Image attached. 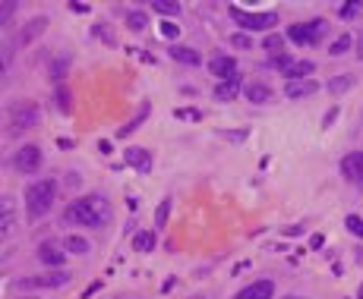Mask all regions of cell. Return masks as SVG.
Masks as SVG:
<instances>
[{"label":"cell","mask_w":363,"mask_h":299,"mask_svg":"<svg viewBox=\"0 0 363 299\" xmlns=\"http://www.w3.org/2000/svg\"><path fill=\"white\" fill-rule=\"evenodd\" d=\"M294 63H297V60H294V57H287V54H281V57H275V66H278V73H285V76H287V73H291V66Z\"/></svg>","instance_id":"obj_29"},{"label":"cell","mask_w":363,"mask_h":299,"mask_svg":"<svg viewBox=\"0 0 363 299\" xmlns=\"http://www.w3.org/2000/svg\"><path fill=\"white\" fill-rule=\"evenodd\" d=\"M285 299H304V296H285Z\"/></svg>","instance_id":"obj_39"},{"label":"cell","mask_w":363,"mask_h":299,"mask_svg":"<svg viewBox=\"0 0 363 299\" xmlns=\"http://www.w3.org/2000/svg\"><path fill=\"white\" fill-rule=\"evenodd\" d=\"M126 25H130L133 32H143L145 29V13H139V10H133L130 16H126Z\"/></svg>","instance_id":"obj_26"},{"label":"cell","mask_w":363,"mask_h":299,"mask_svg":"<svg viewBox=\"0 0 363 299\" xmlns=\"http://www.w3.org/2000/svg\"><path fill=\"white\" fill-rule=\"evenodd\" d=\"M262 47L268 51V57H281V47H285V42H281V35H268Z\"/></svg>","instance_id":"obj_24"},{"label":"cell","mask_w":363,"mask_h":299,"mask_svg":"<svg viewBox=\"0 0 363 299\" xmlns=\"http://www.w3.org/2000/svg\"><path fill=\"white\" fill-rule=\"evenodd\" d=\"M42 120V111H38L35 101H19V104L10 107V129L13 133H23V129H32Z\"/></svg>","instance_id":"obj_5"},{"label":"cell","mask_w":363,"mask_h":299,"mask_svg":"<svg viewBox=\"0 0 363 299\" xmlns=\"http://www.w3.org/2000/svg\"><path fill=\"white\" fill-rule=\"evenodd\" d=\"M360 47H357V57H363V35H360V42H357Z\"/></svg>","instance_id":"obj_38"},{"label":"cell","mask_w":363,"mask_h":299,"mask_svg":"<svg viewBox=\"0 0 363 299\" xmlns=\"http://www.w3.org/2000/svg\"><path fill=\"white\" fill-rule=\"evenodd\" d=\"M357 299H363V287H360V296H357Z\"/></svg>","instance_id":"obj_40"},{"label":"cell","mask_w":363,"mask_h":299,"mask_svg":"<svg viewBox=\"0 0 363 299\" xmlns=\"http://www.w3.org/2000/svg\"><path fill=\"white\" fill-rule=\"evenodd\" d=\"M167 212H171V199H165V202H161V205H158V212H155V224H158V227H165Z\"/></svg>","instance_id":"obj_30"},{"label":"cell","mask_w":363,"mask_h":299,"mask_svg":"<svg viewBox=\"0 0 363 299\" xmlns=\"http://www.w3.org/2000/svg\"><path fill=\"white\" fill-rule=\"evenodd\" d=\"M351 85H354L351 76H335V79H328V92H332V94H345Z\"/></svg>","instance_id":"obj_21"},{"label":"cell","mask_w":363,"mask_h":299,"mask_svg":"<svg viewBox=\"0 0 363 299\" xmlns=\"http://www.w3.org/2000/svg\"><path fill=\"white\" fill-rule=\"evenodd\" d=\"M240 88H244V79H240V73H237L234 79H225V83L215 85V98H218V101H231V98H237Z\"/></svg>","instance_id":"obj_16"},{"label":"cell","mask_w":363,"mask_h":299,"mask_svg":"<svg viewBox=\"0 0 363 299\" xmlns=\"http://www.w3.org/2000/svg\"><path fill=\"white\" fill-rule=\"evenodd\" d=\"M152 10L161 13V16H177L180 4H165V0H155V4H152Z\"/></svg>","instance_id":"obj_25"},{"label":"cell","mask_w":363,"mask_h":299,"mask_svg":"<svg viewBox=\"0 0 363 299\" xmlns=\"http://www.w3.org/2000/svg\"><path fill=\"white\" fill-rule=\"evenodd\" d=\"M13 10H16V4H10V0H6V4H0V13H4V25H6V23H10Z\"/></svg>","instance_id":"obj_37"},{"label":"cell","mask_w":363,"mask_h":299,"mask_svg":"<svg viewBox=\"0 0 363 299\" xmlns=\"http://www.w3.org/2000/svg\"><path fill=\"white\" fill-rule=\"evenodd\" d=\"M54 199H57V183L54 180H38L25 189V212H29V221H38L54 208Z\"/></svg>","instance_id":"obj_2"},{"label":"cell","mask_w":363,"mask_h":299,"mask_svg":"<svg viewBox=\"0 0 363 299\" xmlns=\"http://www.w3.org/2000/svg\"><path fill=\"white\" fill-rule=\"evenodd\" d=\"M341 173H345L347 183L363 189V152H351L341 158Z\"/></svg>","instance_id":"obj_8"},{"label":"cell","mask_w":363,"mask_h":299,"mask_svg":"<svg viewBox=\"0 0 363 299\" xmlns=\"http://www.w3.org/2000/svg\"><path fill=\"white\" fill-rule=\"evenodd\" d=\"M10 227H13V202L4 195V233H10Z\"/></svg>","instance_id":"obj_28"},{"label":"cell","mask_w":363,"mask_h":299,"mask_svg":"<svg viewBox=\"0 0 363 299\" xmlns=\"http://www.w3.org/2000/svg\"><path fill=\"white\" fill-rule=\"evenodd\" d=\"M149 111H152L149 104H143V107H139V111H136V117H133L126 126H120V129H117V139H126V135H130V133H136V129L143 126V120L149 117Z\"/></svg>","instance_id":"obj_18"},{"label":"cell","mask_w":363,"mask_h":299,"mask_svg":"<svg viewBox=\"0 0 363 299\" xmlns=\"http://www.w3.org/2000/svg\"><path fill=\"white\" fill-rule=\"evenodd\" d=\"M345 227H347V230H351V233H354V236H360V240H363V217H357V214H347Z\"/></svg>","instance_id":"obj_27"},{"label":"cell","mask_w":363,"mask_h":299,"mask_svg":"<svg viewBox=\"0 0 363 299\" xmlns=\"http://www.w3.org/2000/svg\"><path fill=\"white\" fill-rule=\"evenodd\" d=\"M44 29H48V16H35V19H29V23H25V29L19 32L16 44H19V47H25L29 42H35V38L42 35Z\"/></svg>","instance_id":"obj_10"},{"label":"cell","mask_w":363,"mask_h":299,"mask_svg":"<svg viewBox=\"0 0 363 299\" xmlns=\"http://www.w3.org/2000/svg\"><path fill=\"white\" fill-rule=\"evenodd\" d=\"M338 13H341L345 19H351V16H357V13H360V4H345Z\"/></svg>","instance_id":"obj_34"},{"label":"cell","mask_w":363,"mask_h":299,"mask_svg":"<svg viewBox=\"0 0 363 299\" xmlns=\"http://www.w3.org/2000/svg\"><path fill=\"white\" fill-rule=\"evenodd\" d=\"M196 299H203V296H196Z\"/></svg>","instance_id":"obj_42"},{"label":"cell","mask_w":363,"mask_h":299,"mask_svg":"<svg viewBox=\"0 0 363 299\" xmlns=\"http://www.w3.org/2000/svg\"><path fill=\"white\" fill-rule=\"evenodd\" d=\"M244 94L253 101V104H266V101L272 98V88H268V85H262V83H250V85L244 88Z\"/></svg>","instance_id":"obj_17"},{"label":"cell","mask_w":363,"mask_h":299,"mask_svg":"<svg viewBox=\"0 0 363 299\" xmlns=\"http://www.w3.org/2000/svg\"><path fill=\"white\" fill-rule=\"evenodd\" d=\"M326 35H328V23H326V19H310V23H297V25H291V29H287V38H291V42H297V44H304V47L319 44Z\"/></svg>","instance_id":"obj_3"},{"label":"cell","mask_w":363,"mask_h":299,"mask_svg":"<svg viewBox=\"0 0 363 299\" xmlns=\"http://www.w3.org/2000/svg\"><path fill=\"white\" fill-rule=\"evenodd\" d=\"M351 44H354L351 35H341V38H335V44L328 47V54H332V57H341V54H347V47Z\"/></svg>","instance_id":"obj_23"},{"label":"cell","mask_w":363,"mask_h":299,"mask_svg":"<svg viewBox=\"0 0 363 299\" xmlns=\"http://www.w3.org/2000/svg\"><path fill=\"white\" fill-rule=\"evenodd\" d=\"M208 70H212V76H218V83H225V79L237 76V60L225 57V54H215V57L208 60Z\"/></svg>","instance_id":"obj_9"},{"label":"cell","mask_w":363,"mask_h":299,"mask_svg":"<svg viewBox=\"0 0 363 299\" xmlns=\"http://www.w3.org/2000/svg\"><path fill=\"white\" fill-rule=\"evenodd\" d=\"M313 70H316V66L310 63V60H297V63L291 66V73H287V83H297V79H307Z\"/></svg>","instance_id":"obj_19"},{"label":"cell","mask_w":363,"mask_h":299,"mask_svg":"<svg viewBox=\"0 0 363 299\" xmlns=\"http://www.w3.org/2000/svg\"><path fill=\"white\" fill-rule=\"evenodd\" d=\"M231 44H234V47H253L250 35H244V32H240V35H234V38H231Z\"/></svg>","instance_id":"obj_35"},{"label":"cell","mask_w":363,"mask_h":299,"mask_svg":"<svg viewBox=\"0 0 363 299\" xmlns=\"http://www.w3.org/2000/svg\"><path fill=\"white\" fill-rule=\"evenodd\" d=\"M234 19L240 23V29L244 32H262V29H275V23H278V16L275 13H253V10H240V6H231Z\"/></svg>","instance_id":"obj_4"},{"label":"cell","mask_w":363,"mask_h":299,"mask_svg":"<svg viewBox=\"0 0 363 299\" xmlns=\"http://www.w3.org/2000/svg\"><path fill=\"white\" fill-rule=\"evenodd\" d=\"M66 249H70V252H76V255H85V252H89V243H85L83 236H66Z\"/></svg>","instance_id":"obj_22"},{"label":"cell","mask_w":363,"mask_h":299,"mask_svg":"<svg viewBox=\"0 0 363 299\" xmlns=\"http://www.w3.org/2000/svg\"><path fill=\"white\" fill-rule=\"evenodd\" d=\"M111 202L105 195H83V199L70 202L64 208V221L66 224H79V227H92V230H102L111 224Z\"/></svg>","instance_id":"obj_1"},{"label":"cell","mask_w":363,"mask_h":299,"mask_svg":"<svg viewBox=\"0 0 363 299\" xmlns=\"http://www.w3.org/2000/svg\"><path fill=\"white\" fill-rule=\"evenodd\" d=\"M319 92V83H313V79H297V83H287L285 85V94L291 101H300V98H310V94Z\"/></svg>","instance_id":"obj_12"},{"label":"cell","mask_w":363,"mask_h":299,"mask_svg":"<svg viewBox=\"0 0 363 299\" xmlns=\"http://www.w3.org/2000/svg\"><path fill=\"white\" fill-rule=\"evenodd\" d=\"M38 262L51 264V268H60V264L66 262V252L64 249H57L54 243H42V246H38Z\"/></svg>","instance_id":"obj_15"},{"label":"cell","mask_w":363,"mask_h":299,"mask_svg":"<svg viewBox=\"0 0 363 299\" xmlns=\"http://www.w3.org/2000/svg\"><path fill=\"white\" fill-rule=\"evenodd\" d=\"M177 117H180V120H199V117H203V114H199V111H193V107H184V111H177Z\"/></svg>","instance_id":"obj_36"},{"label":"cell","mask_w":363,"mask_h":299,"mask_svg":"<svg viewBox=\"0 0 363 299\" xmlns=\"http://www.w3.org/2000/svg\"><path fill=\"white\" fill-rule=\"evenodd\" d=\"M57 104H60V111H70V92H66V88H57Z\"/></svg>","instance_id":"obj_31"},{"label":"cell","mask_w":363,"mask_h":299,"mask_svg":"<svg viewBox=\"0 0 363 299\" xmlns=\"http://www.w3.org/2000/svg\"><path fill=\"white\" fill-rule=\"evenodd\" d=\"M92 35H98L102 42H107L114 47V35H111V29H105V25H95V29H92Z\"/></svg>","instance_id":"obj_32"},{"label":"cell","mask_w":363,"mask_h":299,"mask_svg":"<svg viewBox=\"0 0 363 299\" xmlns=\"http://www.w3.org/2000/svg\"><path fill=\"white\" fill-rule=\"evenodd\" d=\"M161 35H165V38H171V42H174V38L180 35V29H177V25H174V23H161Z\"/></svg>","instance_id":"obj_33"},{"label":"cell","mask_w":363,"mask_h":299,"mask_svg":"<svg viewBox=\"0 0 363 299\" xmlns=\"http://www.w3.org/2000/svg\"><path fill=\"white\" fill-rule=\"evenodd\" d=\"M66 281H70V274H64V271H54V274L23 277V281H19L16 287H19V290H32V287H44V290H54V287H64Z\"/></svg>","instance_id":"obj_6"},{"label":"cell","mask_w":363,"mask_h":299,"mask_svg":"<svg viewBox=\"0 0 363 299\" xmlns=\"http://www.w3.org/2000/svg\"><path fill=\"white\" fill-rule=\"evenodd\" d=\"M25 299H35V296H25Z\"/></svg>","instance_id":"obj_41"},{"label":"cell","mask_w":363,"mask_h":299,"mask_svg":"<svg viewBox=\"0 0 363 299\" xmlns=\"http://www.w3.org/2000/svg\"><path fill=\"white\" fill-rule=\"evenodd\" d=\"M167 54H171V60H177V63H184V66H199L203 63V57H199L196 47H186V44H171L167 47Z\"/></svg>","instance_id":"obj_11"},{"label":"cell","mask_w":363,"mask_h":299,"mask_svg":"<svg viewBox=\"0 0 363 299\" xmlns=\"http://www.w3.org/2000/svg\"><path fill=\"white\" fill-rule=\"evenodd\" d=\"M275 283L272 281H253L250 287H244L234 299H272Z\"/></svg>","instance_id":"obj_13"},{"label":"cell","mask_w":363,"mask_h":299,"mask_svg":"<svg viewBox=\"0 0 363 299\" xmlns=\"http://www.w3.org/2000/svg\"><path fill=\"white\" fill-rule=\"evenodd\" d=\"M42 167V148L38 145H23L16 152V171L19 173H38Z\"/></svg>","instance_id":"obj_7"},{"label":"cell","mask_w":363,"mask_h":299,"mask_svg":"<svg viewBox=\"0 0 363 299\" xmlns=\"http://www.w3.org/2000/svg\"><path fill=\"white\" fill-rule=\"evenodd\" d=\"M133 246H136L139 252H152V249H155V233H152V230H145V233H136Z\"/></svg>","instance_id":"obj_20"},{"label":"cell","mask_w":363,"mask_h":299,"mask_svg":"<svg viewBox=\"0 0 363 299\" xmlns=\"http://www.w3.org/2000/svg\"><path fill=\"white\" fill-rule=\"evenodd\" d=\"M124 158H126V164L136 167L139 173H149L152 171V154L145 152V148H126Z\"/></svg>","instance_id":"obj_14"}]
</instances>
